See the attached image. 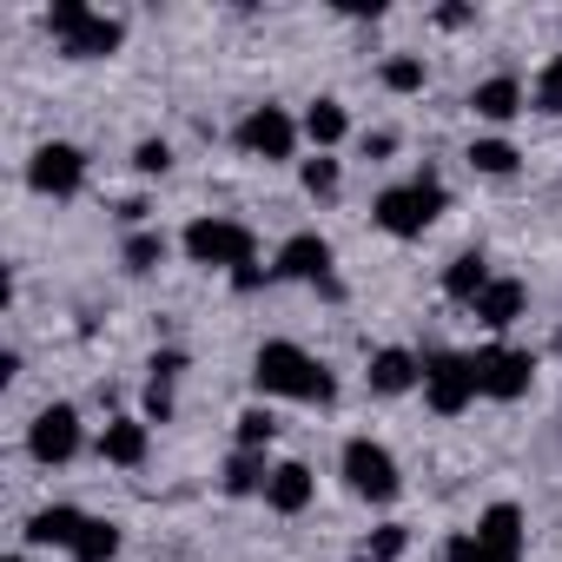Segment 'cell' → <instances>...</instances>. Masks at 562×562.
Returning a JSON list of instances; mask_svg holds the SVG:
<instances>
[{
  "label": "cell",
  "instance_id": "6da1fadb",
  "mask_svg": "<svg viewBox=\"0 0 562 562\" xmlns=\"http://www.w3.org/2000/svg\"><path fill=\"white\" fill-rule=\"evenodd\" d=\"M251 384H258L265 397H299V404H331V397H338V378H331L305 345H292V338L258 345V358H251Z\"/></svg>",
  "mask_w": 562,
  "mask_h": 562
},
{
  "label": "cell",
  "instance_id": "7a4b0ae2",
  "mask_svg": "<svg viewBox=\"0 0 562 562\" xmlns=\"http://www.w3.org/2000/svg\"><path fill=\"white\" fill-rule=\"evenodd\" d=\"M443 555L450 562H522V509L516 503H490L476 516V529L450 536Z\"/></svg>",
  "mask_w": 562,
  "mask_h": 562
},
{
  "label": "cell",
  "instance_id": "3957f363",
  "mask_svg": "<svg viewBox=\"0 0 562 562\" xmlns=\"http://www.w3.org/2000/svg\"><path fill=\"white\" fill-rule=\"evenodd\" d=\"M443 212V179L424 166L411 186H391V192H378V205H371V218L391 232V238H417L430 218Z\"/></svg>",
  "mask_w": 562,
  "mask_h": 562
},
{
  "label": "cell",
  "instance_id": "277c9868",
  "mask_svg": "<svg viewBox=\"0 0 562 562\" xmlns=\"http://www.w3.org/2000/svg\"><path fill=\"white\" fill-rule=\"evenodd\" d=\"M47 27H54V41H60L74 60H106V54L126 41V27H120L113 14H93L87 0H54Z\"/></svg>",
  "mask_w": 562,
  "mask_h": 562
},
{
  "label": "cell",
  "instance_id": "5b68a950",
  "mask_svg": "<svg viewBox=\"0 0 562 562\" xmlns=\"http://www.w3.org/2000/svg\"><path fill=\"white\" fill-rule=\"evenodd\" d=\"M476 397H483L476 358H463V351H430V358H424V404H430L437 417H457V411H470Z\"/></svg>",
  "mask_w": 562,
  "mask_h": 562
},
{
  "label": "cell",
  "instance_id": "8992f818",
  "mask_svg": "<svg viewBox=\"0 0 562 562\" xmlns=\"http://www.w3.org/2000/svg\"><path fill=\"white\" fill-rule=\"evenodd\" d=\"M186 258H192V265L245 271V265L258 258V238H251L238 218H192V225H186Z\"/></svg>",
  "mask_w": 562,
  "mask_h": 562
},
{
  "label": "cell",
  "instance_id": "52a82bcc",
  "mask_svg": "<svg viewBox=\"0 0 562 562\" xmlns=\"http://www.w3.org/2000/svg\"><path fill=\"white\" fill-rule=\"evenodd\" d=\"M345 483L358 496H371V503H391L397 496V457L384 443H371V437H351L345 443Z\"/></svg>",
  "mask_w": 562,
  "mask_h": 562
},
{
  "label": "cell",
  "instance_id": "ba28073f",
  "mask_svg": "<svg viewBox=\"0 0 562 562\" xmlns=\"http://www.w3.org/2000/svg\"><path fill=\"white\" fill-rule=\"evenodd\" d=\"M299 133H305V126H299L285 106H251V113L238 120V146H245L251 159H292Z\"/></svg>",
  "mask_w": 562,
  "mask_h": 562
},
{
  "label": "cell",
  "instance_id": "9c48e42d",
  "mask_svg": "<svg viewBox=\"0 0 562 562\" xmlns=\"http://www.w3.org/2000/svg\"><path fill=\"white\" fill-rule=\"evenodd\" d=\"M27 186H34V192H47V199H74V192L87 186V153H80V146H67V139L41 146V153L27 159Z\"/></svg>",
  "mask_w": 562,
  "mask_h": 562
},
{
  "label": "cell",
  "instance_id": "30bf717a",
  "mask_svg": "<svg viewBox=\"0 0 562 562\" xmlns=\"http://www.w3.org/2000/svg\"><path fill=\"white\" fill-rule=\"evenodd\" d=\"M476 358V384H483V397H496V404H516L522 391H529V378H536V358L529 351H503V345H490V351H470Z\"/></svg>",
  "mask_w": 562,
  "mask_h": 562
},
{
  "label": "cell",
  "instance_id": "8fae6325",
  "mask_svg": "<svg viewBox=\"0 0 562 562\" xmlns=\"http://www.w3.org/2000/svg\"><path fill=\"white\" fill-rule=\"evenodd\" d=\"M27 450H34V463H67V457H80V411H74V404H47V411L27 424Z\"/></svg>",
  "mask_w": 562,
  "mask_h": 562
},
{
  "label": "cell",
  "instance_id": "7c38bea8",
  "mask_svg": "<svg viewBox=\"0 0 562 562\" xmlns=\"http://www.w3.org/2000/svg\"><path fill=\"white\" fill-rule=\"evenodd\" d=\"M271 271L278 278H299V285H331V245L318 232H299V238L278 245V265Z\"/></svg>",
  "mask_w": 562,
  "mask_h": 562
},
{
  "label": "cell",
  "instance_id": "4fadbf2b",
  "mask_svg": "<svg viewBox=\"0 0 562 562\" xmlns=\"http://www.w3.org/2000/svg\"><path fill=\"white\" fill-rule=\"evenodd\" d=\"M87 522H93V516H80L74 503H54V509H41V516L27 522V542H34V549H67V555H74V542L87 536Z\"/></svg>",
  "mask_w": 562,
  "mask_h": 562
},
{
  "label": "cell",
  "instance_id": "5bb4252c",
  "mask_svg": "<svg viewBox=\"0 0 562 562\" xmlns=\"http://www.w3.org/2000/svg\"><path fill=\"white\" fill-rule=\"evenodd\" d=\"M146 443H153L146 417H113V424L100 430V457L120 463V470H139V463H146Z\"/></svg>",
  "mask_w": 562,
  "mask_h": 562
},
{
  "label": "cell",
  "instance_id": "9a60e30c",
  "mask_svg": "<svg viewBox=\"0 0 562 562\" xmlns=\"http://www.w3.org/2000/svg\"><path fill=\"white\" fill-rule=\"evenodd\" d=\"M522 299H529V292L516 285V278H490V285H483V299H476L470 312H476L490 331H503V325H516V318H522Z\"/></svg>",
  "mask_w": 562,
  "mask_h": 562
},
{
  "label": "cell",
  "instance_id": "2e32d148",
  "mask_svg": "<svg viewBox=\"0 0 562 562\" xmlns=\"http://www.w3.org/2000/svg\"><path fill=\"white\" fill-rule=\"evenodd\" d=\"M265 503H271L278 516H299V509L312 503V470H305V463H278L271 483H265Z\"/></svg>",
  "mask_w": 562,
  "mask_h": 562
},
{
  "label": "cell",
  "instance_id": "e0dca14e",
  "mask_svg": "<svg viewBox=\"0 0 562 562\" xmlns=\"http://www.w3.org/2000/svg\"><path fill=\"white\" fill-rule=\"evenodd\" d=\"M411 384H424V358H411V351H397V345L371 358V391L397 397V391H411Z\"/></svg>",
  "mask_w": 562,
  "mask_h": 562
},
{
  "label": "cell",
  "instance_id": "ac0fdd59",
  "mask_svg": "<svg viewBox=\"0 0 562 562\" xmlns=\"http://www.w3.org/2000/svg\"><path fill=\"white\" fill-rule=\"evenodd\" d=\"M483 285H490V258H483V251H457V258H450V271H443V292H450V299H463V305H476V299H483Z\"/></svg>",
  "mask_w": 562,
  "mask_h": 562
},
{
  "label": "cell",
  "instance_id": "d6986e66",
  "mask_svg": "<svg viewBox=\"0 0 562 562\" xmlns=\"http://www.w3.org/2000/svg\"><path fill=\"white\" fill-rule=\"evenodd\" d=\"M470 106H476L483 120H496V126H503V120H516V113H522V87H516L509 74H496V80H483V87L470 93Z\"/></svg>",
  "mask_w": 562,
  "mask_h": 562
},
{
  "label": "cell",
  "instance_id": "ffe728a7",
  "mask_svg": "<svg viewBox=\"0 0 562 562\" xmlns=\"http://www.w3.org/2000/svg\"><path fill=\"white\" fill-rule=\"evenodd\" d=\"M351 133V120H345V106L338 100H312V113H305V139L325 153V146H338Z\"/></svg>",
  "mask_w": 562,
  "mask_h": 562
},
{
  "label": "cell",
  "instance_id": "44dd1931",
  "mask_svg": "<svg viewBox=\"0 0 562 562\" xmlns=\"http://www.w3.org/2000/svg\"><path fill=\"white\" fill-rule=\"evenodd\" d=\"M271 483V463H265V450H238L232 463H225V490L232 496H258Z\"/></svg>",
  "mask_w": 562,
  "mask_h": 562
},
{
  "label": "cell",
  "instance_id": "7402d4cb",
  "mask_svg": "<svg viewBox=\"0 0 562 562\" xmlns=\"http://www.w3.org/2000/svg\"><path fill=\"white\" fill-rule=\"evenodd\" d=\"M113 555H120V522L93 516V522H87V536L74 542V562H113Z\"/></svg>",
  "mask_w": 562,
  "mask_h": 562
},
{
  "label": "cell",
  "instance_id": "603a6c76",
  "mask_svg": "<svg viewBox=\"0 0 562 562\" xmlns=\"http://www.w3.org/2000/svg\"><path fill=\"white\" fill-rule=\"evenodd\" d=\"M470 166L490 172V179H509V172H516V146H509V139H476V146H470Z\"/></svg>",
  "mask_w": 562,
  "mask_h": 562
},
{
  "label": "cell",
  "instance_id": "cb8c5ba5",
  "mask_svg": "<svg viewBox=\"0 0 562 562\" xmlns=\"http://www.w3.org/2000/svg\"><path fill=\"white\" fill-rule=\"evenodd\" d=\"M166 265V238L159 232H133L126 238V271H159Z\"/></svg>",
  "mask_w": 562,
  "mask_h": 562
},
{
  "label": "cell",
  "instance_id": "d4e9b609",
  "mask_svg": "<svg viewBox=\"0 0 562 562\" xmlns=\"http://www.w3.org/2000/svg\"><path fill=\"white\" fill-rule=\"evenodd\" d=\"M271 437H278V417H271L265 404H251V411L238 417V450H265Z\"/></svg>",
  "mask_w": 562,
  "mask_h": 562
},
{
  "label": "cell",
  "instance_id": "484cf974",
  "mask_svg": "<svg viewBox=\"0 0 562 562\" xmlns=\"http://www.w3.org/2000/svg\"><path fill=\"white\" fill-rule=\"evenodd\" d=\"M384 87H391V93H417V87H424V60H417V54L384 60Z\"/></svg>",
  "mask_w": 562,
  "mask_h": 562
},
{
  "label": "cell",
  "instance_id": "4316f807",
  "mask_svg": "<svg viewBox=\"0 0 562 562\" xmlns=\"http://www.w3.org/2000/svg\"><path fill=\"white\" fill-rule=\"evenodd\" d=\"M299 179H305V192H312V199H331V192H338V159H325V153H318V159H305V166H299Z\"/></svg>",
  "mask_w": 562,
  "mask_h": 562
},
{
  "label": "cell",
  "instance_id": "83f0119b",
  "mask_svg": "<svg viewBox=\"0 0 562 562\" xmlns=\"http://www.w3.org/2000/svg\"><path fill=\"white\" fill-rule=\"evenodd\" d=\"M404 549H411V529H404V522H384V529L371 536V555H364V562H397Z\"/></svg>",
  "mask_w": 562,
  "mask_h": 562
},
{
  "label": "cell",
  "instance_id": "f1b7e54d",
  "mask_svg": "<svg viewBox=\"0 0 562 562\" xmlns=\"http://www.w3.org/2000/svg\"><path fill=\"white\" fill-rule=\"evenodd\" d=\"M172 384H179V378H159V371L146 378V424H166V417H172Z\"/></svg>",
  "mask_w": 562,
  "mask_h": 562
},
{
  "label": "cell",
  "instance_id": "f546056e",
  "mask_svg": "<svg viewBox=\"0 0 562 562\" xmlns=\"http://www.w3.org/2000/svg\"><path fill=\"white\" fill-rule=\"evenodd\" d=\"M536 106H542V113H562V54L542 67V80H536Z\"/></svg>",
  "mask_w": 562,
  "mask_h": 562
},
{
  "label": "cell",
  "instance_id": "4dcf8cb0",
  "mask_svg": "<svg viewBox=\"0 0 562 562\" xmlns=\"http://www.w3.org/2000/svg\"><path fill=\"white\" fill-rule=\"evenodd\" d=\"M133 166H139V172L153 179V172H166V166H172V146H166V139H139V153H133Z\"/></svg>",
  "mask_w": 562,
  "mask_h": 562
},
{
  "label": "cell",
  "instance_id": "1f68e13d",
  "mask_svg": "<svg viewBox=\"0 0 562 562\" xmlns=\"http://www.w3.org/2000/svg\"><path fill=\"white\" fill-rule=\"evenodd\" d=\"M391 146H397V133H371V139H364V153H371V159H384Z\"/></svg>",
  "mask_w": 562,
  "mask_h": 562
},
{
  "label": "cell",
  "instance_id": "d6a6232c",
  "mask_svg": "<svg viewBox=\"0 0 562 562\" xmlns=\"http://www.w3.org/2000/svg\"><path fill=\"white\" fill-rule=\"evenodd\" d=\"M8 562H27V555H8Z\"/></svg>",
  "mask_w": 562,
  "mask_h": 562
}]
</instances>
